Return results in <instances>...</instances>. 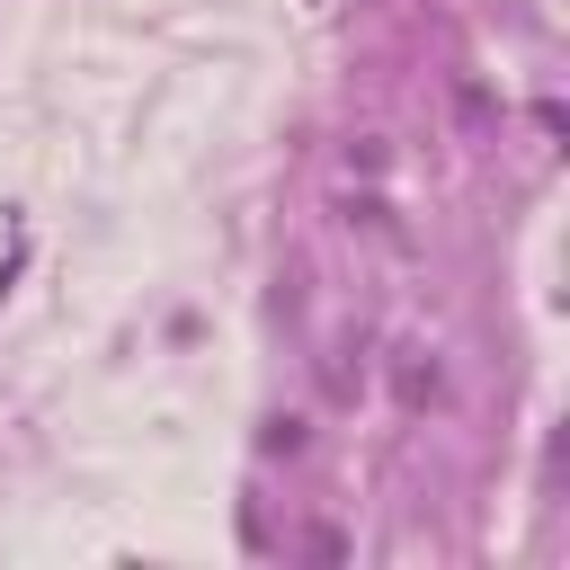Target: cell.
<instances>
[{
    "instance_id": "obj_1",
    "label": "cell",
    "mask_w": 570,
    "mask_h": 570,
    "mask_svg": "<svg viewBox=\"0 0 570 570\" xmlns=\"http://www.w3.org/2000/svg\"><path fill=\"white\" fill-rule=\"evenodd\" d=\"M436 392V365H419V347H401V401H428Z\"/></svg>"
}]
</instances>
